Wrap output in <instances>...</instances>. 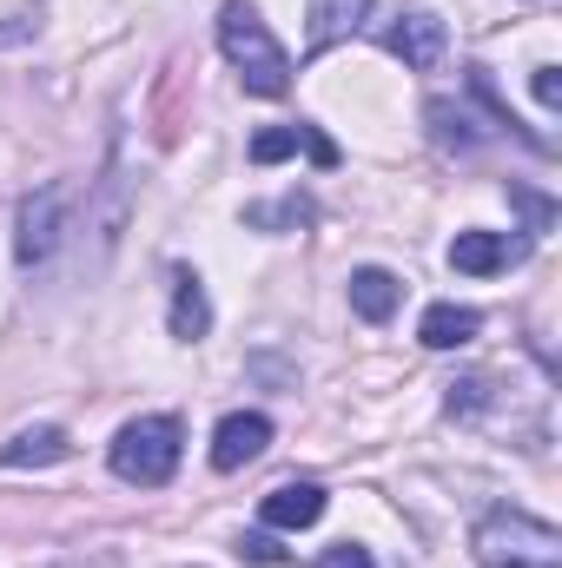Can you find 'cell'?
<instances>
[{
	"mask_svg": "<svg viewBox=\"0 0 562 568\" xmlns=\"http://www.w3.org/2000/svg\"><path fill=\"white\" fill-rule=\"evenodd\" d=\"M67 219H73V185H67V179L27 192L20 212H13V265H20V272L47 265V258L60 252V239H67Z\"/></svg>",
	"mask_w": 562,
	"mask_h": 568,
	"instance_id": "4",
	"label": "cell"
},
{
	"mask_svg": "<svg viewBox=\"0 0 562 568\" xmlns=\"http://www.w3.org/2000/svg\"><path fill=\"white\" fill-rule=\"evenodd\" d=\"M483 568H562V529L530 509H490L470 536Z\"/></svg>",
	"mask_w": 562,
	"mask_h": 568,
	"instance_id": "2",
	"label": "cell"
},
{
	"mask_svg": "<svg viewBox=\"0 0 562 568\" xmlns=\"http://www.w3.org/2000/svg\"><path fill=\"white\" fill-rule=\"evenodd\" d=\"M298 145H304L318 165H338V145L324 140L318 126H265V133L252 140V165H279V159H291Z\"/></svg>",
	"mask_w": 562,
	"mask_h": 568,
	"instance_id": "11",
	"label": "cell"
},
{
	"mask_svg": "<svg viewBox=\"0 0 562 568\" xmlns=\"http://www.w3.org/2000/svg\"><path fill=\"white\" fill-rule=\"evenodd\" d=\"M259 516H265V529H311V523L324 516V489H318V483H279V489L259 503Z\"/></svg>",
	"mask_w": 562,
	"mask_h": 568,
	"instance_id": "10",
	"label": "cell"
},
{
	"mask_svg": "<svg viewBox=\"0 0 562 568\" xmlns=\"http://www.w3.org/2000/svg\"><path fill=\"white\" fill-rule=\"evenodd\" d=\"M27 33H33V20H20V27H0V47H7V40H27Z\"/></svg>",
	"mask_w": 562,
	"mask_h": 568,
	"instance_id": "20",
	"label": "cell"
},
{
	"mask_svg": "<svg viewBox=\"0 0 562 568\" xmlns=\"http://www.w3.org/2000/svg\"><path fill=\"white\" fill-rule=\"evenodd\" d=\"M73 456V443H67V429L40 424V429H20L7 449H0V463H13V469H47V463H67Z\"/></svg>",
	"mask_w": 562,
	"mask_h": 568,
	"instance_id": "14",
	"label": "cell"
},
{
	"mask_svg": "<svg viewBox=\"0 0 562 568\" xmlns=\"http://www.w3.org/2000/svg\"><path fill=\"white\" fill-rule=\"evenodd\" d=\"M536 100L556 113V100H562V87H556V67H536Z\"/></svg>",
	"mask_w": 562,
	"mask_h": 568,
	"instance_id": "19",
	"label": "cell"
},
{
	"mask_svg": "<svg viewBox=\"0 0 562 568\" xmlns=\"http://www.w3.org/2000/svg\"><path fill=\"white\" fill-rule=\"evenodd\" d=\"M371 0H311V27H304V53H331L338 40H351L364 27Z\"/></svg>",
	"mask_w": 562,
	"mask_h": 568,
	"instance_id": "8",
	"label": "cell"
},
{
	"mask_svg": "<svg viewBox=\"0 0 562 568\" xmlns=\"http://www.w3.org/2000/svg\"><path fill=\"white\" fill-rule=\"evenodd\" d=\"M443 47H450V33H443L436 13H398V20L384 27V53H398V60L418 67V73H430V67L443 60Z\"/></svg>",
	"mask_w": 562,
	"mask_h": 568,
	"instance_id": "6",
	"label": "cell"
},
{
	"mask_svg": "<svg viewBox=\"0 0 562 568\" xmlns=\"http://www.w3.org/2000/svg\"><path fill=\"white\" fill-rule=\"evenodd\" d=\"M165 324H172L179 344H199V337L212 331V297H205L199 272H185V265L172 272V317H165Z\"/></svg>",
	"mask_w": 562,
	"mask_h": 568,
	"instance_id": "9",
	"label": "cell"
},
{
	"mask_svg": "<svg viewBox=\"0 0 562 568\" xmlns=\"http://www.w3.org/2000/svg\"><path fill=\"white\" fill-rule=\"evenodd\" d=\"M179 449H185V429L179 417H133V424L113 436L107 463L120 483H140V489H165L172 469H179Z\"/></svg>",
	"mask_w": 562,
	"mask_h": 568,
	"instance_id": "3",
	"label": "cell"
},
{
	"mask_svg": "<svg viewBox=\"0 0 562 568\" xmlns=\"http://www.w3.org/2000/svg\"><path fill=\"white\" fill-rule=\"evenodd\" d=\"M398 304H404V284L391 278L384 265H358V272H351V311H358L364 324H384Z\"/></svg>",
	"mask_w": 562,
	"mask_h": 568,
	"instance_id": "13",
	"label": "cell"
},
{
	"mask_svg": "<svg viewBox=\"0 0 562 568\" xmlns=\"http://www.w3.org/2000/svg\"><path fill=\"white\" fill-rule=\"evenodd\" d=\"M239 556H245V562H284L272 536H245V542H239Z\"/></svg>",
	"mask_w": 562,
	"mask_h": 568,
	"instance_id": "18",
	"label": "cell"
},
{
	"mask_svg": "<svg viewBox=\"0 0 562 568\" xmlns=\"http://www.w3.org/2000/svg\"><path fill=\"white\" fill-rule=\"evenodd\" d=\"M476 331H483V311H470V304H430L418 324L423 351H463Z\"/></svg>",
	"mask_w": 562,
	"mask_h": 568,
	"instance_id": "12",
	"label": "cell"
},
{
	"mask_svg": "<svg viewBox=\"0 0 562 568\" xmlns=\"http://www.w3.org/2000/svg\"><path fill=\"white\" fill-rule=\"evenodd\" d=\"M318 568H378V562H371V549H358V542H331V549L318 556Z\"/></svg>",
	"mask_w": 562,
	"mask_h": 568,
	"instance_id": "17",
	"label": "cell"
},
{
	"mask_svg": "<svg viewBox=\"0 0 562 568\" xmlns=\"http://www.w3.org/2000/svg\"><path fill=\"white\" fill-rule=\"evenodd\" d=\"M252 232H279V225H311V199H284V205H245Z\"/></svg>",
	"mask_w": 562,
	"mask_h": 568,
	"instance_id": "16",
	"label": "cell"
},
{
	"mask_svg": "<svg viewBox=\"0 0 562 568\" xmlns=\"http://www.w3.org/2000/svg\"><path fill=\"white\" fill-rule=\"evenodd\" d=\"M265 443H272V417L265 410H232L225 424L212 429V469H245V463H259L265 456Z\"/></svg>",
	"mask_w": 562,
	"mask_h": 568,
	"instance_id": "5",
	"label": "cell"
},
{
	"mask_svg": "<svg viewBox=\"0 0 562 568\" xmlns=\"http://www.w3.org/2000/svg\"><path fill=\"white\" fill-rule=\"evenodd\" d=\"M219 53L232 60L245 93H259V100H284L291 93V53L279 47V33L265 27V13L252 0H225L219 7Z\"/></svg>",
	"mask_w": 562,
	"mask_h": 568,
	"instance_id": "1",
	"label": "cell"
},
{
	"mask_svg": "<svg viewBox=\"0 0 562 568\" xmlns=\"http://www.w3.org/2000/svg\"><path fill=\"white\" fill-rule=\"evenodd\" d=\"M530 245L523 239H510V232H456V245H450V265L463 272V278H490V272H503V265H516Z\"/></svg>",
	"mask_w": 562,
	"mask_h": 568,
	"instance_id": "7",
	"label": "cell"
},
{
	"mask_svg": "<svg viewBox=\"0 0 562 568\" xmlns=\"http://www.w3.org/2000/svg\"><path fill=\"white\" fill-rule=\"evenodd\" d=\"M430 126H436V140H443V145H463V152L483 140V133L470 126V113H463V106H450V100H430Z\"/></svg>",
	"mask_w": 562,
	"mask_h": 568,
	"instance_id": "15",
	"label": "cell"
}]
</instances>
